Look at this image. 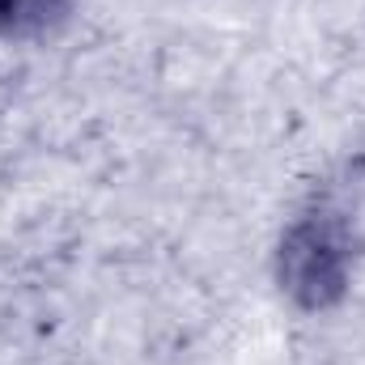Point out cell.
<instances>
[{"mask_svg":"<svg viewBox=\"0 0 365 365\" xmlns=\"http://www.w3.org/2000/svg\"><path fill=\"white\" fill-rule=\"evenodd\" d=\"M56 0H0V21L26 26V21H47Z\"/></svg>","mask_w":365,"mask_h":365,"instance_id":"7a4b0ae2","label":"cell"},{"mask_svg":"<svg viewBox=\"0 0 365 365\" xmlns=\"http://www.w3.org/2000/svg\"><path fill=\"white\" fill-rule=\"evenodd\" d=\"M289 276H293V289H306L319 302L327 289L340 284V242L323 225L297 234L289 247Z\"/></svg>","mask_w":365,"mask_h":365,"instance_id":"6da1fadb","label":"cell"}]
</instances>
